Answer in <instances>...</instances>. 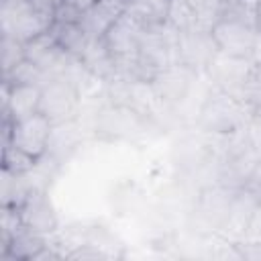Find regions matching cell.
<instances>
[{
  "mask_svg": "<svg viewBox=\"0 0 261 261\" xmlns=\"http://www.w3.org/2000/svg\"><path fill=\"white\" fill-rule=\"evenodd\" d=\"M27 59V51H24V43L10 37V35H2L0 39V63H2V75L8 73L10 69H14L16 65H20Z\"/></svg>",
  "mask_w": 261,
  "mask_h": 261,
  "instance_id": "16",
  "label": "cell"
},
{
  "mask_svg": "<svg viewBox=\"0 0 261 261\" xmlns=\"http://www.w3.org/2000/svg\"><path fill=\"white\" fill-rule=\"evenodd\" d=\"M37 163V159L22 153L20 149L12 145H2V169H8L12 173H31Z\"/></svg>",
  "mask_w": 261,
  "mask_h": 261,
  "instance_id": "19",
  "label": "cell"
},
{
  "mask_svg": "<svg viewBox=\"0 0 261 261\" xmlns=\"http://www.w3.org/2000/svg\"><path fill=\"white\" fill-rule=\"evenodd\" d=\"M261 0H222L220 18L243 22L257 29V6Z\"/></svg>",
  "mask_w": 261,
  "mask_h": 261,
  "instance_id": "15",
  "label": "cell"
},
{
  "mask_svg": "<svg viewBox=\"0 0 261 261\" xmlns=\"http://www.w3.org/2000/svg\"><path fill=\"white\" fill-rule=\"evenodd\" d=\"M251 63L253 65H261V31L257 29V37H255V43H253V49H251Z\"/></svg>",
  "mask_w": 261,
  "mask_h": 261,
  "instance_id": "23",
  "label": "cell"
},
{
  "mask_svg": "<svg viewBox=\"0 0 261 261\" xmlns=\"http://www.w3.org/2000/svg\"><path fill=\"white\" fill-rule=\"evenodd\" d=\"M29 173H12L8 169H2V206L20 208V204L27 200V196L33 192V184L27 179Z\"/></svg>",
  "mask_w": 261,
  "mask_h": 261,
  "instance_id": "14",
  "label": "cell"
},
{
  "mask_svg": "<svg viewBox=\"0 0 261 261\" xmlns=\"http://www.w3.org/2000/svg\"><path fill=\"white\" fill-rule=\"evenodd\" d=\"M196 77H198V73H194L192 69L179 65V63H173V65L161 69L151 82L157 104L167 106V108L179 106L188 98Z\"/></svg>",
  "mask_w": 261,
  "mask_h": 261,
  "instance_id": "7",
  "label": "cell"
},
{
  "mask_svg": "<svg viewBox=\"0 0 261 261\" xmlns=\"http://www.w3.org/2000/svg\"><path fill=\"white\" fill-rule=\"evenodd\" d=\"M145 27L135 18L130 16L128 12H122L112 24L110 29L104 33L102 41L104 45L108 47V51L120 59V57H128V55H135L139 51V45L143 41V35H145Z\"/></svg>",
  "mask_w": 261,
  "mask_h": 261,
  "instance_id": "8",
  "label": "cell"
},
{
  "mask_svg": "<svg viewBox=\"0 0 261 261\" xmlns=\"http://www.w3.org/2000/svg\"><path fill=\"white\" fill-rule=\"evenodd\" d=\"M53 130V122L41 112L14 122L2 118V145H12L22 153L31 155L33 159L41 161L51 147Z\"/></svg>",
  "mask_w": 261,
  "mask_h": 261,
  "instance_id": "2",
  "label": "cell"
},
{
  "mask_svg": "<svg viewBox=\"0 0 261 261\" xmlns=\"http://www.w3.org/2000/svg\"><path fill=\"white\" fill-rule=\"evenodd\" d=\"M251 112L253 108L243 100L210 86V92L196 112V124L210 137H226L245 128Z\"/></svg>",
  "mask_w": 261,
  "mask_h": 261,
  "instance_id": "1",
  "label": "cell"
},
{
  "mask_svg": "<svg viewBox=\"0 0 261 261\" xmlns=\"http://www.w3.org/2000/svg\"><path fill=\"white\" fill-rule=\"evenodd\" d=\"M20 218L27 228H33L43 234H51L57 230V212L53 208V202L49 200L47 192L41 188H33V192L27 196V200L20 204Z\"/></svg>",
  "mask_w": 261,
  "mask_h": 261,
  "instance_id": "11",
  "label": "cell"
},
{
  "mask_svg": "<svg viewBox=\"0 0 261 261\" xmlns=\"http://www.w3.org/2000/svg\"><path fill=\"white\" fill-rule=\"evenodd\" d=\"M239 98L251 108H261V65H253Z\"/></svg>",
  "mask_w": 261,
  "mask_h": 261,
  "instance_id": "20",
  "label": "cell"
},
{
  "mask_svg": "<svg viewBox=\"0 0 261 261\" xmlns=\"http://www.w3.org/2000/svg\"><path fill=\"white\" fill-rule=\"evenodd\" d=\"M257 29L261 31V2H259V6H257Z\"/></svg>",
  "mask_w": 261,
  "mask_h": 261,
  "instance_id": "25",
  "label": "cell"
},
{
  "mask_svg": "<svg viewBox=\"0 0 261 261\" xmlns=\"http://www.w3.org/2000/svg\"><path fill=\"white\" fill-rule=\"evenodd\" d=\"M243 190L249 192L259 204H261V159L255 163V167L249 171L245 184H243Z\"/></svg>",
  "mask_w": 261,
  "mask_h": 261,
  "instance_id": "22",
  "label": "cell"
},
{
  "mask_svg": "<svg viewBox=\"0 0 261 261\" xmlns=\"http://www.w3.org/2000/svg\"><path fill=\"white\" fill-rule=\"evenodd\" d=\"M49 35L67 55L77 57V59H82V55L88 51L90 43L94 41L88 35V31L82 27V22H57V20H53Z\"/></svg>",
  "mask_w": 261,
  "mask_h": 261,
  "instance_id": "13",
  "label": "cell"
},
{
  "mask_svg": "<svg viewBox=\"0 0 261 261\" xmlns=\"http://www.w3.org/2000/svg\"><path fill=\"white\" fill-rule=\"evenodd\" d=\"M167 24L177 33L192 31V29H198V16L192 12V8L184 0H171L169 14H167Z\"/></svg>",
  "mask_w": 261,
  "mask_h": 261,
  "instance_id": "18",
  "label": "cell"
},
{
  "mask_svg": "<svg viewBox=\"0 0 261 261\" xmlns=\"http://www.w3.org/2000/svg\"><path fill=\"white\" fill-rule=\"evenodd\" d=\"M61 2H69V4H73L77 10H82V12H86V10H90L98 0H61Z\"/></svg>",
  "mask_w": 261,
  "mask_h": 261,
  "instance_id": "24",
  "label": "cell"
},
{
  "mask_svg": "<svg viewBox=\"0 0 261 261\" xmlns=\"http://www.w3.org/2000/svg\"><path fill=\"white\" fill-rule=\"evenodd\" d=\"M192 12L198 16V29L202 31H212V27L220 18V8L222 0H184Z\"/></svg>",
  "mask_w": 261,
  "mask_h": 261,
  "instance_id": "17",
  "label": "cell"
},
{
  "mask_svg": "<svg viewBox=\"0 0 261 261\" xmlns=\"http://www.w3.org/2000/svg\"><path fill=\"white\" fill-rule=\"evenodd\" d=\"M41 88L37 84H8L2 82V118L20 120L39 112Z\"/></svg>",
  "mask_w": 261,
  "mask_h": 261,
  "instance_id": "10",
  "label": "cell"
},
{
  "mask_svg": "<svg viewBox=\"0 0 261 261\" xmlns=\"http://www.w3.org/2000/svg\"><path fill=\"white\" fill-rule=\"evenodd\" d=\"M218 55V45L212 37V31L192 29L177 33L175 39V63L192 69L198 75H204L210 61Z\"/></svg>",
  "mask_w": 261,
  "mask_h": 261,
  "instance_id": "5",
  "label": "cell"
},
{
  "mask_svg": "<svg viewBox=\"0 0 261 261\" xmlns=\"http://www.w3.org/2000/svg\"><path fill=\"white\" fill-rule=\"evenodd\" d=\"M47 243H49V234L22 226L10 239V243L0 251V261H33L35 255Z\"/></svg>",
  "mask_w": 261,
  "mask_h": 261,
  "instance_id": "12",
  "label": "cell"
},
{
  "mask_svg": "<svg viewBox=\"0 0 261 261\" xmlns=\"http://www.w3.org/2000/svg\"><path fill=\"white\" fill-rule=\"evenodd\" d=\"M234 247L241 255V261H261V241L257 239H239Z\"/></svg>",
  "mask_w": 261,
  "mask_h": 261,
  "instance_id": "21",
  "label": "cell"
},
{
  "mask_svg": "<svg viewBox=\"0 0 261 261\" xmlns=\"http://www.w3.org/2000/svg\"><path fill=\"white\" fill-rule=\"evenodd\" d=\"M53 20L39 14L31 0H0V33L10 35L22 43L47 33Z\"/></svg>",
  "mask_w": 261,
  "mask_h": 261,
  "instance_id": "3",
  "label": "cell"
},
{
  "mask_svg": "<svg viewBox=\"0 0 261 261\" xmlns=\"http://www.w3.org/2000/svg\"><path fill=\"white\" fill-rule=\"evenodd\" d=\"M80 86L69 77H53L41 88L39 112L47 116L53 126L71 122L80 108Z\"/></svg>",
  "mask_w": 261,
  "mask_h": 261,
  "instance_id": "4",
  "label": "cell"
},
{
  "mask_svg": "<svg viewBox=\"0 0 261 261\" xmlns=\"http://www.w3.org/2000/svg\"><path fill=\"white\" fill-rule=\"evenodd\" d=\"M212 37H214L220 53L249 59L255 37H257V29L243 24V22L218 18V22L212 27Z\"/></svg>",
  "mask_w": 261,
  "mask_h": 261,
  "instance_id": "9",
  "label": "cell"
},
{
  "mask_svg": "<svg viewBox=\"0 0 261 261\" xmlns=\"http://www.w3.org/2000/svg\"><path fill=\"white\" fill-rule=\"evenodd\" d=\"M251 69H253L251 59L234 57V55H226V53L218 51V55L206 67L204 77L210 82L212 88L222 90V92L239 98L241 90H243V86H245V82H247V77L251 73Z\"/></svg>",
  "mask_w": 261,
  "mask_h": 261,
  "instance_id": "6",
  "label": "cell"
}]
</instances>
